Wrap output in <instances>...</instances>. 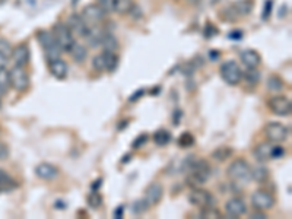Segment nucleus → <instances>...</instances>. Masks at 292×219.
Here are the masks:
<instances>
[{
    "label": "nucleus",
    "instance_id": "obj_44",
    "mask_svg": "<svg viewBox=\"0 0 292 219\" xmlns=\"http://www.w3.org/2000/svg\"><path fill=\"white\" fill-rule=\"evenodd\" d=\"M123 215H125V206L120 205L115 210H114V218L115 219H120L123 218Z\"/></svg>",
    "mask_w": 292,
    "mask_h": 219
},
{
    "label": "nucleus",
    "instance_id": "obj_30",
    "mask_svg": "<svg viewBox=\"0 0 292 219\" xmlns=\"http://www.w3.org/2000/svg\"><path fill=\"white\" fill-rule=\"evenodd\" d=\"M153 142L158 146H165V145H168L171 142V133L168 130H165V129H159L153 135Z\"/></svg>",
    "mask_w": 292,
    "mask_h": 219
},
{
    "label": "nucleus",
    "instance_id": "obj_25",
    "mask_svg": "<svg viewBox=\"0 0 292 219\" xmlns=\"http://www.w3.org/2000/svg\"><path fill=\"white\" fill-rule=\"evenodd\" d=\"M135 6L133 0H114V12L119 15H129Z\"/></svg>",
    "mask_w": 292,
    "mask_h": 219
},
{
    "label": "nucleus",
    "instance_id": "obj_45",
    "mask_svg": "<svg viewBox=\"0 0 292 219\" xmlns=\"http://www.w3.org/2000/svg\"><path fill=\"white\" fill-rule=\"evenodd\" d=\"M143 94H145V91H143V88H140L136 94H133V95L130 96V102H135V101H138V99H139L140 96L143 95Z\"/></svg>",
    "mask_w": 292,
    "mask_h": 219
},
{
    "label": "nucleus",
    "instance_id": "obj_46",
    "mask_svg": "<svg viewBox=\"0 0 292 219\" xmlns=\"http://www.w3.org/2000/svg\"><path fill=\"white\" fill-rule=\"evenodd\" d=\"M8 62H9V57L0 54V69H5L8 66Z\"/></svg>",
    "mask_w": 292,
    "mask_h": 219
},
{
    "label": "nucleus",
    "instance_id": "obj_33",
    "mask_svg": "<svg viewBox=\"0 0 292 219\" xmlns=\"http://www.w3.org/2000/svg\"><path fill=\"white\" fill-rule=\"evenodd\" d=\"M243 79H246V82L254 86L256 83L260 82V73L257 72V69H249L246 73H243Z\"/></svg>",
    "mask_w": 292,
    "mask_h": 219
},
{
    "label": "nucleus",
    "instance_id": "obj_2",
    "mask_svg": "<svg viewBox=\"0 0 292 219\" xmlns=\"http://www.w3.org/2000/svg\"><path fill=\"white\" fill-rule=\"evenodd\" d=\"M226 176L234 183L246 184L251 180V165L244 158H238L228 165Z\"/></svg>",
    "mask_w": 292,
    "mask_h": 219
},
{
    "label": "nucleus",
    "instance_id": "obj_11",
    "mask_svg": "<svg viewBox=\"0 0 292 219\" xmlns=\"http://www.w3.org/2000/svg\"><path fill=\"white\" fill-rule=\"evenodd\" d=\"M251 205L256 210H269L275 205V199L266 190H256L251 194Z\"/></svg>",
    "mask_w": 292,
    "mask_h": 219
},
{
    "label": "nucleus",
    "instance_id": "obj_31",
    "mask_svg": "<svg viewBox=\"0 0 292 219\" xmlns=\"http://www.w3.org/2000/svg\"><path fill=\"white\" fill-rule=\"evenodd\" d=\"M11 75H9V70L5 69H0V94H6L9 92L11 89Z\"/></svg>",
    "mask_w": 292,
    "mask_h": 219
},
{
    "label": "nucleus",
    "instance_id": "obj_53",
    "mask_svg": "<svg viewBox=\"0 0 292 219\" xmlns=\"http://www.w3.org/2000/svg\"><path fill=\"white\" fill-rule=\"evenodd\" d=\"M176 2H177V0H176Z\"/></svg>",
    "mask_w": 292,
    "mask_h": 219
},
{
    "label": "nucleus",
    "instance_id": "obj_21",
    "mask_svg": "<svg viewBox=\"0 0 292 219\" xmlns=\"http://www.w3.org/2000/svg\"><path fill=\"white\" fill-rule=\"evenodd\" d=\"M232 153H234V149L231 146H225L223 145V146H218L216 149H213L212 153H210V156L216 162H225L226 159H229L232 156Z\"/></svg>",
    "mask_w": 292,
    "mask_h": 219
},
{
    "label": "nucleus",
    "instance_id": "obj_9",
    "mask_svg": "<svg viewBox=\"0 0 292 219\" xmlns=\"http://www.w3.org/2000/svg\"><path fill=\"white\" fill-rule=\"evenodd\" d=\"M11 75V86L15 91L25 92L29 88V75L28 72L21 66H15L12 70H9Z\"/></svg>",
    "mask_w": 292,
    "mask_h": 219
},
{
    "label": "nucleus",
    "instance_id": "obj_1",
    "mask_svg": "<svg viewBox=\"0 0 292 219\" xmlns=\"http://www.w3.org/2000/svg\"><path fill=\"white\" fill-rule=\"evenodd\" d=\"M210 174H212V168L210 165L205 161V159H197L196 158L195 162L192 165V168L189 170V174H187V184L192 187V189H196V187H202L209 178H210Z\"/></svg>",
    "mask_w": 292,
    "mask_h": 219
},
{
    "label": "nucleus",
    "instance_id": "obj_51",
    "mask_svg": "<svg viewBox=\"0 0 292 219\" xmlns=\"http://www.w3.org/2000/svg\"><path fill=\"white\" fill-rule=\"evenodd\" d=\"M200 2H202V0H189V3H190V5H199Z\"/></svg>",
    "mask_w": 292,
    "mask_h": 219
},
{
    "label": "nucleus",
    "instance_id": "obj_8",
    "mask_svg": "<svg viewBox=\"0 0 292 219\" xmlns=\"http://www.w3.org/2000/svg\"><path fill=\"white\" fill-rule=\"evenodd\" d=\"M267 105L270 111L276 116L280 117H286V116H291L292 113V102L288 96L285 95H276L272 96L269 101H267Z\"/></svg>",
    "mask_w": 292,
    "mask_h": 219
},
{
    "label": "nucleus",
    "instance_id": "obj_37",
    "mask_svg": "<svg viewBox=\"0 0 292 219\" xmlns=\"http://www.w3.org/2000/svg\"><path fill=\"white\" fill-rule=\"evenodd\" d=\"M92 68L97 72H104L105 70V59H104V53L97 54L92 60Z\"/></svg>",
    "mask_w": 292,
    "mask_h": 219
},
{
    "label": "nucleus",
    "instance_id": "obj_20",
    "mask_svg": "<svg viewBox=\"0 0 292 219\" xmlns=\"http://www.w3.org/2000/svg\"><path fill=\"white\" fill-rule=\"evenodd\" d=\"M104 34H105V32L98 27V25H91L89 29H88V32H86V35H85V38L89 41L91 47H98V45H101Z\"/></svg>",
    "mask_w": 292,
    "mask_h": 219
},
{
    "label": "nucleus",
    "instance_id": "obj_34",
    "mask_svg": "<svg viewBox=\"0 0 292 219\" xmlns=\"http://www.w3.org/2000/svg\"><path fill=\"white\" fill-rule=\"evenodd\" d=\"M86 202H88V205H89V207L91 209H98L99 206L102 205V196L99 194L98 192H94L89 193L88 194V197H86Z\"/></svg>",
    "mask_w": 292,
    "mask_h": 219
},
{
    "label": "nucleus",
    "instance_id": "obj_10",
    "mask_svg": "<svg viewBox=\"0 0 292 219\" xmlns=\"http://www.w3.org/2000/svg\"><path fill=\"white\" fill-rule=\"evenodd\" d=\"M84 21L88 25H98L99 22H102L107 16V12L98 5V3H91L88 6H85L82 15Z\"/></svg>",
    "mask_w": 292,
    "mask_h": 219
},
{
    "label": "nucleus",
    "instance_id": "obj_13",
    "mask_svg": "<svg viewBox=\"0 0 292 219\" xmlns=\"http://www.w3.org/2000/svg\"><path fill=\"white\" fill-rule=\"evenodd\" d=\"M66 25L69 27V29L72 31V34H73V35L76 34L78 37H85L86 32H88V29H89V25L85 22L84 18H82L79 14L69 15Z\"/></svg>",
    "mask_w": 292,
    "mask_h": 219
},
{
    "label": "nucleus",
    "instance_id": "obj_38",
    "mask_svg": "<svg viewBox=\"0 0 292 219\" xmlns=\"http://www.w3.org/2000/svg\"><path fill=\"white\" fill-rule=\"evenodd\" d=\"M12 50H14V47L11 45V42L8 41L6 38H0V54L6 56V57L11 59Z\"/></svg>",
    "mask_w": 292,
    "mask_h": 219
},
{
    "label": "nucleus",
    "instance_id": "obj_27",
    "mask_svg": "<svg viewBox=\"0 0 292 219\" xmlns=\"http://www.w3.org/2000/svg\"><path fill=\"white\" fill-rule=\"evenodd\" d=\"M251 178L256 183H264L269 178V170L264 165H257L254 168H251Z\"/></svg>",
    "mask_w": 292,
    "mask_h": 219
},
{
    "label": "nucleus",
    "instance_id": "obj_24",
    "mask_svg": "<svg viewBox=\"0 0 292 219\" xmlns=\"http://www.w3.org/2000/svg\"><path fill=\"white\" fill-rule=\"evenodd\" d=\"M16 186H18V183L14 178L8 176L3 170H0V192H11Z\"/></svg>",
    "mask_w": 292,
    "mask_h": 219
},
{
    "label": "nucleus",
    "instance_id": "obj_28",
    "mask_svg": "<svg viewBox=\"0 0 292 219\" xmlns=\"http://www.w3.org/2000/svg\"><path fill=\"white\" fill-rule=\"evenodd\" d=\"M102 53H104V59H105V70L107 72L117 70L119 62H120L117 53H114V51H102Z\"/></svg>",
    "mask_w": 292,
    "mask_h": 219
},
{
    "label": "nucleus",
    "instance_id": "obj_7",
    "mask_svg": "<svg viewBox=\"0 0 292 219\" xmlns=\"http://www.w3.org/2000/svg\"><path fill=\"white\" fill-rule=\"evenodd\" d=\"M264 135H266L269 142L282 143L289 136V129L285 127L283 124L279 123V122H269L264 126Z\"/></svg>",
    "mask_w": 292,
    "mask_h": 219
},
{
    "label": "nucleus",
    "instance_id": "obj_36",
    "mask_svg": "<svg viewBox=\"0 0 292 219\" xmlns=\"http://www.w3.org/2000/svg\"><path fill=\"white\" fill-rule=\"evenodd\" d=\"M148 202L145 200V199H139V200H136L135 203H133V207H132V210H133V213H136V215H142L143 212H146L148 210Z\"/></svg>",
    "mask_w": 292,
    "mask_h": 219
},
{
    "label": "nucleus",
    "instance_id": "obj_49",
    "mask_svg": "<svg viewBox=\"0 0 292 219\" xmlns=\"http://www.w3.org/2000/svg\"><path fill=\"white\" fill-rule=\"evenodd\" d=\"M56 207H57V209H66V203H63V202L57 200V202H56Z\"/></svg>",
    "mask_w": 292,
    "mask_h": 219
},
{
    "label": "nucleus",
    "instance_id": "obj_23",
    "mask_svg": "<svg viewBox=\"0 0 292 219\" xmlns=\"http://www.w3.org/2000/svg\"><path fill=\"white\" fill-rule=\"evenodd\" d=\"M70 54H72V59H73L76 63H84L86 56H88V50H86L85 45L75 41V44H73L72 48H70Z\"/></svg>",
    "mask_w": 292,
    "mask_h": 219
},
{
    "label": "nucleus",
    "instance_id": "obj_35",
    "mask_svg": "<svg viewBox=\"0 0 292 219\" xmlns=\"http://www.w3.org/2000/svg\"><path fill=\"white\" fill-rule=\"evenodd\" d=\"M179 145H180L181 148H190V146H193V145H195V136H193L190 132L183 133L180 139H179Z\"/></svg>",
    "mask_w": 292,
    "mask_h": 219
},
{
    "label": "nucleus",
    "instance_id": "obj_42",
    "mask_svg": "<svg viewBox=\"0 0 292 219\" xmlns=\"http://www.w3.org/2000/svg\"><path fill=\"white\" fill-rule=\"evenodd\" d=\"M181 117H183V111H181V110L177 108L172 113V123H174V126H179Z\"/></svg>",
    "mask_w": 292,
    "mask_h": 219
},
{
    "label": "nucleus",
    "instance_id": "obj_39",
    "mask_svg": "<svg viewBox=\"0 0 292 219\" xmlns=\"http://www.w3.org/2000/svg\"><path fill=\"white\" fill-rule=\"evenodd\" d=\"M97 3L107 14L114 12V0H97Z\"/></svg>",
    "mask_w": 292,
    "mask_h": 219
},
{
    "label": "nucleus",
    "instance_id": "obj_18",
    "mask_svg": "<svg viewBox=\"0 0 292 219\" xmlns=\"http://www.w3.org/2000/svg\"><path fill=\"white\" fill-rule=\"evenodd\" d=\"M241 63L244 66H247V69H257V66L262 63V56L259 54V51L253 50V48H247V50H243L241 54Z\"/></svg>",
    "mask_w": 292,
    "mask_h": 219
},
{
    "label": "nucleus",
    "instance_id": "obj_3",
    "mask_svg": "<svg viewBox=\"0 0 292 219\" xmlns=\"http://www.w3.org/2000/svg\"><path fill=\"white\" fill-rule=\"evenodd\" d=\"M253 155L257 161L264 162V161H270V159H279L280 156L285 155V149L282 146H279L278 143H273V142H262L259 143L254 151Z\"/></svg>",
    "mask_w": 292,
    "mask_h": 219
},
{
    "label": "nucleus",
    "instance_id": "obj_15",
    "mask_svg": "<svg viewBox=\"0 0 292 219\" xmlns=\"http://www.w3.org/2000/svg\"><path fill=\"white\" fill-rule=\"evenodd\" d=\"M225 212L231 218H240L247 212V205L243 199L240 197H232L225 203Z\"/></svg>",
    "mask_w": 292,
    "mask_h": 219
},
{
    "label": "nucleus",
    "instance_id": "obj_19",
    "mask_svg": "<svg viewBox=\"0 0 292 219\" xmlns=\"http://www.w3.org/2000/svg\"><path fill=\"white\" fill-rule=\"evenodd\" d=\"M35 176L41 180H54L59 176V168L48 162H41L35 167Z\"/></svg>",
    "mask_w": 292,
    "mask_h": 219
},
{
    "label": "nucleus",
    "instance_id": "obj_14",
    "mask_svg": "<svg viewBox=\"0 0 292 219\" xmlns=\"http://www.w3.org/2000/svg\"><path fill=\"white\" fill-rule=\"evenodd\" d=\"M162 197H164V186L161 183L153 181V183H151L146 187V190H145V200L148 202L149 206L158 205L162 200Z\"/></svg>",
    "mask_w": 292,
    "mask_h": 219
},
{
    "label": "nucleus",
    "instance_id": "obj_52",
    "mask_svg": "<svg viewBox=\"0 0 292 219\" xmlns=\"http://www.w3.org/2000/svg\"><path fill=\"white\" fill-rule=\"evenodd\" d=\"M0 105H2V101H0Z\"/></svg>",
    "mask_w": 292,
    "mask_h": 219
},
{
    "label": "nucleus",
    "instance_id": "obj_41",
    "mask_svg": "<svg viewBox=\"0 0 292 219\" xmlns=\"http://www.w3.org/2000/svg\"><path fill=\"white\" fill-rule=\"evenodd\" d=\"M11 155V151H9V146L3 142H0V161H6Z\"/></svg>",
    "mask_w": 292,
    "mask_h": 219
},
{
    "label": "nucleus",
    "instance_id": "obj_5",
    "mask_svg": "<svg viewBox=\"0 0 292 219\" xmlns=\"http://www.w3.org/2000/svg\"><path fill=\"white\" fill-rule=\"evenodd\" d=\"M219 73H221V78L223 79V82H226L231 86H236L243 81V72H241V69H240L236 60L223 62L221 68H219Z\"/></svg>",
    "mask_w": 292,
    "mask_h": 219
},
{
    "label": "nucleus",
    "instance_id": "obj_48",
    "mask_svg": "<svg viewBox=\"0 0 292 219\" xmlns=\"http://www.w3.org/2000/svg\"><path fill=\"white\" fill-rule=\"evenodd\" d=\"M94 183H95V184H92V186H91V189H92V190H97L98 187H101V184H102V180L99 178V180L94 181Z\"/></svg>",
    "mask_w": 292,
    "mask_h": 219
},
{
    "label": "nucleus",
    "instance_id": "obj_16",
    "mask_svg": "<svg viewBox=\"0 0 292 219\" xmlns=\"http://www.w3.org/2000/svg\"><path fill=\"white\" fill-rule=\"evenodd\" d=\"M29 54H31L29 47L25 44V42H22V44H19V45L14 47L11 59L14 60L15 66H21V68H24V66H27V65H28Z\"/></svg>",
    "mask_w": 292,
    "mask_h": 219
},
{
    "label": "nucleus",
    "instance_id": "obj_12",
    "mask_svg": "<svg viewBox=\"0 0 292 219\" xmlns=\"http://www.w3.org/2000/svg\"><path fill=\"white\" fill-rule=\"evenodd\" d=\"M189 202L193 206H197V207L202 209V207L212 205L213 203V197H212V194L208 190H205L202 187H196L189 194Z\"/></svg>",
    "mask_w": 292,
    "mask_h": 219
},
{
    "label": "nucleus",
    "instance_id": "obj_29",
    "mask_svg": "<svg viewBox=\"0 0 292 219\" xmlns=\"http://www.w3.org/2000/svg\"><path fill=\"white\" fill-rule=\"evenodd\" d=\"M266 85H267V89H269L270 92H280V91H283V88H285V82L282 81V78H279L278 75L269 76Z\"/></svg>",
    "mask_w": 292,
    "mask_h": 219
},
{
    "label": "nucleus",
    "instance_id": "obj_32",
    "mask_svg": "<svg viewBox=\"0 0 292 219\" xmlns=\"http://www.w3.org/2000/svg\"><path fill=\"white\" fill-rule=\"evenodd\" d=\"M200 216L202 218H209V219H221L222 218V213L213 207V206H206V207H202V212H200Z\"/></svg>",
    "mask_w": 292,
    "mask_h": 219
},
{
    "label": "nucleus",
    "instance_id": "obj_40",
    "mask_svg": "<svg viewBox=\"0 0 292 219\" xmlns=\"http://www.w3.org/2000/svg\"><path fill=\"white\" fill-rule=\"evenodd\" d=\"M148 139H149V137H148L146 133H142V135H139V136L136 137V140L133 142V145H132V146H133V149H140V148H142V146L148 142Z\"/></svg>",
    "mask_w": 292,
    "mask_h": 219
},
{
    "label": "nucleus",
    "instance_id": "obj_43",
    "mask_svg": "<svg viewBox=\"0 0 292 219\" xmlns=\"http://www.w3.org/2000/svg\"><path fill=\"white\" fill-rule=\"evenodd\" d=\"M270 12H272V2H270V0H267V2H266V9H264V14H262L264 21H267V18H269Z\"/></svg>",
    "mask_w": 292,
    "mask_h": 219
},
{
    "label": "nucleus",
    "instance_id": "obj_17",
    "mask_svg": "<svg viewBox=\"0 0 292 219\" xmlns=\"http://www.w3.org/2000/svg\"><path fill=\"white\" fill-rule=\"evenodd\" d=\"M48 69H50V73H51L56 79H59V81L66 79L68 72H69V66H68V63H66L65 60H62L60 57L50 60V63H48Z\"/></svg>",
    "mask_w": 292,
    "mask_h": 219
},
{
    "label": "nucleus",
    "instance_id": "obj_22",
    "mask_svg": "<svg viewBox=\"0 0 292 219\" xmlns=\"http://www.w3.org/2000/svg\"><path fill=\"white\" fill-rule=\"evenodd\" d=\"M253 5H254L253 0H238V2L234 3L232 11L236 12L237 16H246V15L251 14Z\"/></svg>",
    "mask_w": 292,
    "mask_h": 219
},
{
    "label": "nucleus",
    "instance_id": "obj_47",
    "mask_svg": "<svg viewBox=\"0 0 292 219\" xmlns=\"http://www.w3.org/2000/svg\"><path fill=\"white\" fill-rule=\"evenodd\" d=\"M253 219H266V215H264V210H257L256 213L251 215Z\"/></svg>",
    "mask_w": 292,
    "mask_h": 219
},
{
    "label": "nucleus",
    "instance_id": "obj_26",
    "mask_svg": "<svg viewBox=\"0 0 292 219\" xmlns=\"http://www.w3.org/2000/svg\"><path fill=\"white\" fill-rule=\"evenodd\" d=\"M101 47L104 51H117L119 50V41L112 34H104L102 41H101Z\"/></svg>",
    "mask_w": 292,
    "mask_h": 219
},
{
    "label": "nucleus",
    "instance_id": "obj_6",
    "mask_svg": "<svg viewBox=\"0 0 292 219\" xmlns=\"http://www.w3.org/2000/svg\"><path fill=\"white\" fill-rule=\"evenodd\" d=\"M53 35H54L57 45L60 47L62 51H70L72 45L75 44V37L66 24L57 22L53 27Z\"/></svg>",
    "mask_w": 292,
    "mask_h": 219
},
{
    "label": "nucleus",
    "instance_id": "obj_50",
    "mask_svg": "<svg viewBox=\"0 0 292 219\" xmlns=\"http://www.w3.org/2000/svg\"><path fill=\"white\" fill-rule=\"evenodd\" d=\"M241 37H243V34H241L238 29H237V34H231V35H229V38H241Z\"/></svg>",
    "mask_w": 292,
    "mask_h": 219
},
{
    "label": "nucleus",
    "instance_id": "obj_4",
    "mask_svg": "<svg viewBox=\"0 0 292 219\" xmlns=\"http://www.w3.org/2000/svg\"><path fill=\"white\" fill-rule=\"evenodd\" d=\"M37 40L41 44L42 48L45 50V54H47V57H48L50 60L60 57L62 50H60V47L57 45L56 38H54V35H53L51 31L40 29V31L37 32Z\"/></svg>",
    "mask_w": 292,
    "mask_h": 219
}]
</instances>
